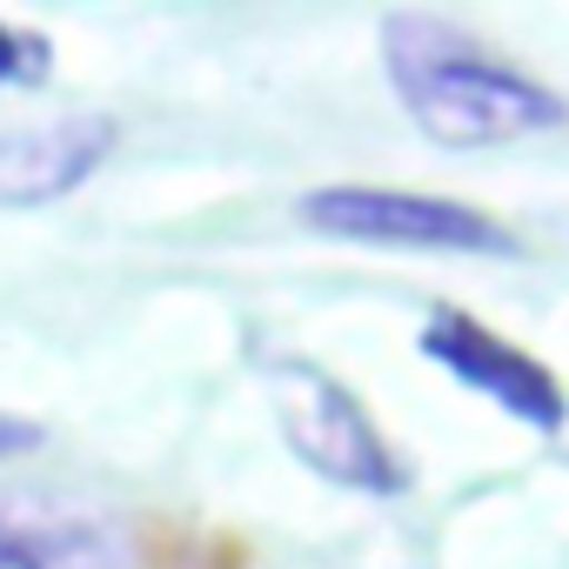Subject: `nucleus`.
Here are the masks:
<instances>
[{
  "mask_svg": "<svg viewBox=\"0 0 569 569\" xmlns=\"http://www.w3.org/2000/svg\"><path fill=\"white\" fill-rule=\"evenodd\" d=\"M422 356H429L436 369H449L462 389L489 396V402H496L502 416H516L522 429H542V436H549V429H562V416H569L556 376H549L529 349L502 342L496 329H482V322L462 316V309H436V316H429Z\"/></svg>",
  "mask_w": 569,
  "mask_h": 569,
  "instance_id": "obj_4",
  "label": "nucleus"
},
{
  "mask_svg": "<svg viewBox=\"0 0 569 569\" xmlns=\"http://www.w3.org/2000/svg\"><path fill=\"white\" fill-rule=\"evenodd\" d=\"M48 74H54V41L34 34V28L0 21V94L8 88H41Z\"/></svg>",
  "mask_w": 569,
  "mask_h": 569,
  "instance_id": "obj_7",
  "label": "nucleus"
},
{
  "mask_svg": "<svg viewBox=\"0 0 569 569\" xmlns=\"http://www.w3.org/2000/svg\"><path fill=\"white\" fill-rule=\"evenodd\" d=\"M114 121L108 114H61V121H28L0 128V208H48L74 194L108 154H114Z\"/></svg>",
  "mask_w": 569,
  "mask_h": 569,
  "instance_id": "obj_5",
  "label": "nucleus"
},
{
  "mask_svg": "<svg viewBox=\"0 0 569 569\" xmlns=\"http://www.w3.org/2000/svg\"><path fill=\"white\" fill-rule=\"evenodd\" d=\"M382 68L402 114L442 148H502L569 121V101L436 14L382 21Z\"/></svg>",
  "mask_w": 569,
  "mask_h": 569,
  "instance_id": "obj_1",
  "label": "nucleus"
},
{
  "mask_svg": "<svg viewBox=\"0 0 569 569\" xmlns=\"http://www.w3.org/2000/svg\"><path fill=\"white\" fill-rule=\"evenodd\" d=\"M0 569H134V549L108 516L0 489Z\"/></svg>",
  "mask_w": 569,
  "mask_h": 569,
  "instance_id": "obj_6",
  "label": "nucleus"
},
{
  "mask_svg": "<svg viewBox=\"0 0 569 569\" xmlns=\"http://www.w3.org/2000/svg\"><path fill=\"white\" fill-rule=\"evenodd\" d=\"M261 382H268L281 442H289L322 482L356 489V496H402L409 489V469H402L396 442L376 429V416L362 409V396L342 389L322 362H309V356H268Z\"/></svg>",
  "mask_w": 569,
  "mask_h": 569,
  "instance_id": "obj_2",
  "label": "nucleus"
},
{
  "mask_svg": "<svg viewBox=\"0 0 569 569\" xmlns=\"http://www.w3.org/2000/svg\"><path fill=\"white\" fill-rule=\"evenodd\" d=\"M28 449H41V429L21 422V416H0V462H8V456H28Z\"/></svg>",
  "mask_w": 569,
  "mask_h": 569,
  "instance_id": "obj_8",
  "label": "nucleus"
},
{
  "mask_svg": "<svg viewBox=\"0 0 569 569\" xmlns=\"http://www.w3.org/2000/svg\"><path fill=\"white\" fill-rule=\"evenodd\" d=\"M309 228L369 241V248H422V254H509V228L489 214L442 201V194H409V188H316L296 208Z\"/></svg>",
  "mask_w": 569,
  "mask_h": 569,
  "instance_id": "obj_3",
  "label": "nucleus"
}]
</instances>
